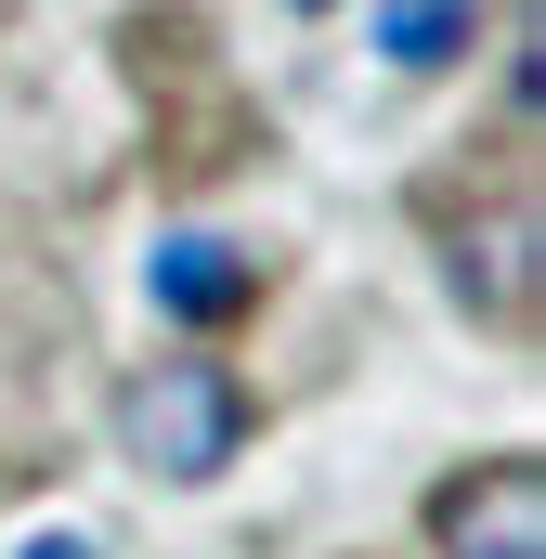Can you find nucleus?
<instances>
[{
  "label": "nucleus",
  "mask_w": 546,
  "mask_h": 559,
  "mask_svg": "<svg viewBox=\"0 0 546 559\" xmlns=\"http://www.w3.org/2000/svg\"><path fill=\"white\" fill-rule=\"evenodd\" d=\"M482 39V0H378V52L404 66V79H429V66H455Z\"/></svg>",
  "instance_id": "obj_4"
},
{
  "label": "nucleus",
  "mask_w": 546,
  "mask_h": 559,
  "mask_svg": "<svg viewBox=\"0 0 546 559\" xmlns=\"http://www.w3.org/2000/svg\"><path fill=\"white\" fill-rule=\"evenodd\" d=\"M429 534H442V559H546V468L534 455H495V468L442 481Z\"/></svg>",
  "instance_id": "obj_2"
},
{
  "label": "nucleus",
  "mask_w": 546,
  "mask_h": 559,
  "mask_svg": "<svg viewBox=\"0 0 546 559\" xmlns=\"http://www.w3.org/2000/svg\"><path fill=\"white\" fill-rule=\"evenodd\" d=\"M143 286H156L182 325H235V312H248V248H222V235H156Z\"/></svg>",
  "instance_id": "obj_3"
},
{
  "label": "nucleus",
  "mask_w": 546,
  "mask_h": 559,
  "mask_svg": "<svg viewBox=\"0 0 546 559\" xmlns=\"http://www.w3.org/2000/svg\"><path fill=\"white\" fill-rule=\"evenodd\" d=\"M26 559H92V547H79V534H66V547H26Z\"/></svg>",
  "instance_id": "obj_5"
},
{
  "label": "nucleus",
  "mask_w": 546,
  "mask_h": 559,
  "mask_svg": "<svg viewBox=\"0 0 546 559\" xmlns=\"http://www.w3.org/2000/svg\"><path fill=\"white\" fill-rule=\"evenodd\" d=\"M118 442H131L143 481H222L235 455H248V391L222 378V365H143L131 391H118Z\"/></svg>",
  "instance_id": "obj_1"
}]
</instances>
